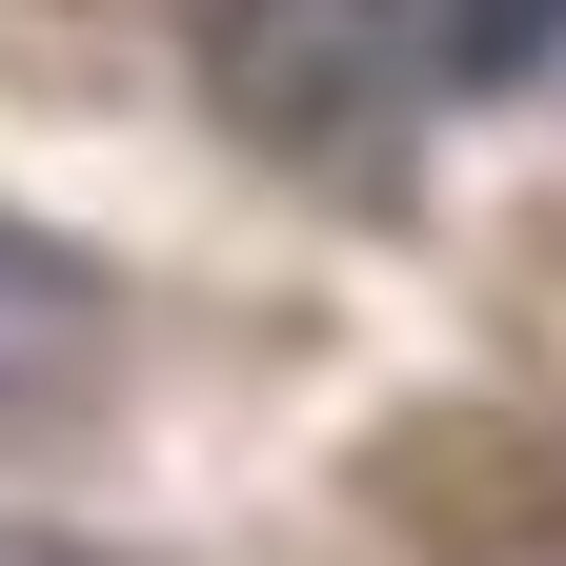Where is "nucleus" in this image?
I'll return each instance as SVG.
<instances>
[{
	"label": "nucleus",
	"instance_id": "3",
	"mask_svg": "<svg viewBox=\"0 0 566 566\" xmlns=\"http://www.w3.org/2000/svg\"><path fill=\"white\" fill-rule=\"evenodd\" d=\"M446 82H485V102H566V0H446Z\"/></svg>",
	"mask_w": 566,
	"mask_h": 566
},
{
	"label": "nucleus",
	"instance_id": "1",
	"mask_svg": "<svg viewBox=\"0 0 566 566\" xmlns=\"http://www.w3.org/2000/svg\"><path fill=\"white\" fill-rule=\"evenodd\" d=\"M446 82V0H202V102L263 163H365Z\"/></svg>",
	"mask_w": 566,
	"mask_h": 566
},
{
	"label": "nucleus",
	"instance_id": "2",
	"mask_svg": "<svg viewBox=\"0 0 566 566\" xmlns=\"http://www.w3.org/2000/svg\"><path fill=\"white\" fill-rule=\"evenodd\" d=\"M82 365H102V263L41 243V223H0V405H61Z\"/></svg>",
	"mask_w": 566,
	"mask_h": 566
},
{
	"label": "nucleus",
	"instance_id": "4",
	"mask_svg": "<svg viewBox=\"0 0 566 566\" xmlns=\"http://www.w3.org/2000/svg\"><path fill=\"white\" fill-rule=\"evenodd\" d=\"M0 566H102V546H61V526H0Z\"/></svg>",
	"mask_w": 566,
	"mask_h": 566
}]
</instances>
